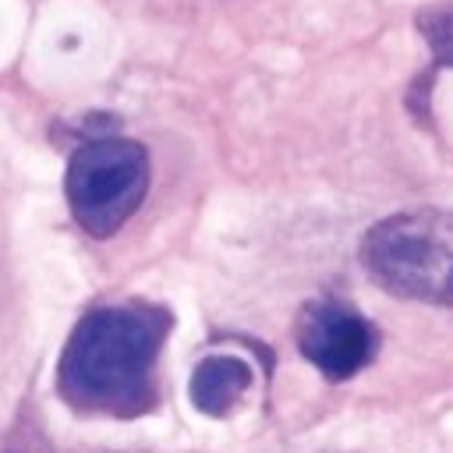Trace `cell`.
<instances>
[{"label": "cell", "mask_w": 453, "mask_h": 453, "mask_svg": "<svg viewBox=\"0 0 453 453\" xmlns=\"http://www.w3.org/2000/svg\"><path fill=\"white\" fill-rule=\"evenodd\" d=\"M421 35L428 39L435 64L453 67V7H435L421 14Z\"/></svg>", "instance_id": "6"}, {"label": "cell", "mask_w": 453, "mask_h": 453, "mask_svg": "<svg viewBox=\"0 0 453 453\" xmlns=\"http://www.w3.org/2000/svg\"><path fill=\"white\" fill-rule=\"evenodd\" d=\"M173 319L159 304H103L81 315L57 365V393L81 414L142 418L156 407V361Z\"/></svg>", "instance_id": "1"}, {"label": "cell", "mask_w": 453, "mask_h": 453, "mask_svg": "<svg viewBox=\"0 0 453 453\" xmlns=\"http://www.w3.org/2000/svg\"><path fill=\"white\" fill-rule=\"evenodd\" d=\"M251 379L255 375L241 357H202L191 372V403L209 418H226L251 389Z\"/></svg>", "instance_id": "5"}, {"label": "cell", "mask_w": 453, "mask_h": 453, "mask_svg": "<svg viewBox=\"0 0 453 453\" xmlns=\"http://www.w3.org/2000/svg\"><path fill=\"white\" fill-rule=\"evenodd\" d=\"M64 191L85 234L113 237L149 191V152L131 138L96 134L74 149Z\"/></svg>", "instance_id": "3"}, {"label": "cell", "mask_w": 453, "mask_h": 453, "mask_svg": "<svg viewBox=\"0 0 453 453\" xmlns=\"http://www.w3.org/2000/svg\"><path fill=\"white\" fill-rule=\"evenodd\" d=\"M297 350L333 382L354 379L379 350V329L343 301H308L294 326Z\"/></svg>", "instance_id": "4"}, {"label": "cell", "mask_w": 453, "mask_h": 453, "mask_svg": "<svg viewBox=\"0 0 453 453\" xmlns=\"http://www.w3.org/2000/svg\"><path fill=\"white\" fill-rule=\"evenodd\" d=\"M361 265L396 297L453 308V212L407 209L361 237Z\"/></svg>", "instance_id": "2"}]
</instances>
